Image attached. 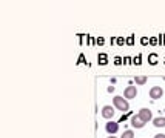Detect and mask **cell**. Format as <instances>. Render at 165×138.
Instances as JSON below:
<instances>
[{
	"mask_svg": "<svg viewBox=\"0 0 165 138\" xmlns=\"http://www.w3.org/2000/svg\"><path fill=\"white\" fill-rule=\"evenodd\" d=\"M113 106H114L116 109H119L120 112H127L130 109V103L127 101V98H124V97H120V95L113 97Z\"/></svg>",
	"mask_w": 165,
	"mask_h": 138,
	"instance_id": "1",
	"label": "cell"
},
{
	"mask_svg": "<svg viewBox=\"0 0 165 138\" xmlns=\"http://www.w3.org/2000/svg\"><path fill=\"white\" fill-rule=\"evenodd\" d=\"M148 95H150L151 100H159V98H162V95H164V89L161 86H153L150 89Z\"/></svg>",
	"mask_w": 165,
	"mask_h": 138,
	"instance_id": "2",
	"label": "cell"
},
{
	"mask_svg": "<svg viewBox=\"0 0 165 138\" xmlns=\"http://www.w3.org/2000/svg\"><path fill=\"white\" fill-rule=\"evenodd\" d=\"M137 115L141 117V120L144 121V123H148V121H153V112L148 109V107H142L139 112H137Z\"/></svg>",
	"mask_w": 165,
	"mask_h": 138,
	"instance_id": "3",
	"label": "cell"
},
{
	"mask_svg": "<svg viewBox=\"0 0 165 138\" xmlns=\"http://www.w3.org/2000/svg\"><path fill=\"white\" fill-rule=\"evenodd\" d=\"M137 97V89L136 86H133V85H130L124 89V98H127V100H133V98H136Z\"/></svg>",
	"mask_w": 165,
	"mask_h": 138,
	"instance_id": "4",
	"label": "cell"
},
{
	"mask_svg": "<svg viewBox=\"0 0 165 138\" xmlns=\"http://www.w3.org/2000/svg\"><path fill=\"white\" fill-rule=\"evenodd\" d=\"M114 112H116V107L114 106H104L102 107V117L105 118V120H111L113 117H114Z\"/></svg>",
	"mask_w": 165,
	"mask_h": 138,
	"instance_id": "5",
	"label": "cell"
},
{
	"mask_svg": "<svg viewBox=\"0 0 165 138\" xmlns=\"http://www.w3.org/2000/svg\"><path fill=\"white\" fill-rule=\"evenodd\" d=\"M105 131L110 134V135H114L117 131H119V124L116 123V121H111V120H108V123L105 124Z\"/></svg>",
	"mask_w": 165,
	"mask_h": 138,
	"instance_id": "6",
	"label": "cell"
},
{
	"mask_svg": "<svg viewBox=\"0 0 165 138\" xmlns=\"http://www.w3.org/2000/svg\"><path fill=\"white\" fill-rule=\"evenodd\" d=\"M145 124H147V123H144V121L141 120V117H139L137 114L131 117V126H133V127H136V129H142Z\"/></svg>",
	"mask_w": 165,
	"mask_h": 138,
	"instance_id": "7",
	"label": "cell"
},
{
	"mask_svg": "<svg viewBox=\"0 0 165 138\" xmlns=\"http://www.w3.org/2000/svg\"><path fill=\"white\" fill-rule=\"evenodd\" d=\"M153 126H154V127H165V117L153 118Z\"/></svg>",
	"mask_w": 165,
	"mask_h": 138,
	"instance_id": "8",
	"label": "cell"
},
{
	"mask_svg": "<svg viewBox=\"0 0 165 138\" xmlns=\"http://www.w3.org/2000/svg\"><path fill=\"white\" fill-rule=\"evenodd\" d=\"M148 80V77L145 75H137V77H134V83L136 85H139V86H142V85H145Z\"/></svg>",
	"mask_w": 165,
	"mask_h": 138,
	"instance_id": "9",
	"label": "cell"
},
{
	"mask_svg": "<svg viewBox=\"0 0 165 138\" xmlns=\"http://www.w3.org/2000/svg\"><path fill=\"white\" fill-rule=\"evenodd\" d=\"M120 138H134V132H133V131H125V132H124V134H122V137Z\"/></svg>",
	"mask_w": 165,
	"mask_h": 138,
	"instance_id": "10",
	"label": "cell"
},
{
	"mask_svg": "<svg viewBox=\"0 0 165 138\" xmlns=\"http://www.w3.org/2000/svg\"><path fill=\"white\" fill-rule=\"evenodd\" d=\"M148 62H150V65H156V62H157V55H156V54H151V55L148 57Z\"/></svg>",
	"mask_w": 165,
	"mask_h": 138,
	"instance_id": "11",
	"label": "cell"
},
{
	"mask_svg": "<svg viewBox=\"0 0 165 138\" xmlns=\"http://www.w3.org/2000/svg\"><path fill=\"white\" fill-rule=\"evenodd\" d=\"M154 138H165V134H157V135H154Z\"/></svg>",
	"mask_w": 165,
	"mask_h": 138,
	"instance_id": "12",
	"label": "cell"
},
{
	"mask_svg": "<svg viewBox=\"0 0 165 138\" xmlns=\"http://www.w3.org/2000/svg\"><path fill=\"white\" fill-rule=\"evenodd\" d=\"M100 62L105 63V62H107V57H105V55H100Z\"/></svg>",
	"mask_w": 165,
	"mask_h": 138,
	"instance_id": "13",
	"label": "cell"
},
{
	"mask_svg": "<svg viewBox=\"0 0 165 138\" xmlns=\"http://www.w3.org/2000/svg\"><path fill=\"white\" fill-rule=\"evenodd\" d=\"M107 91H108V92H110V94H111V92H114V87H113V86H110V87H108V89H107Z\"/></svg>",
	"mask_w": 165,
	"mask_h": 138,
	"instance_id": "14",
	"label": "cell"
},
{
	"mask_svg": "<svg viewBox=\"0 0 165 138\" xmlns=\"http://www.w3.org/2000/svg\"><path fill=\"white\" fill-rule=\"evenodd\" d=\"M108 138H117V137H114V135H110V137H108Z\"/></svg>",
	"mask_w": 165,
	"mask_h": 138,
	"instance_id": "15",
	"label": "cell"
},
{
	"mask_svg": "<svg viewBox=\"0 0 165 138\" xmlns=\"http://www.w3.org/2000/svg\"><path fill=\"white\" fill-rule=\"evenodd\" d=\"M164 80H165V77H164Z\"/></svg>",
	"mask_w": 165,
	"mask_h": 138,
	"instance_id": "16",
	"label": "cell"
}]
</instances>
